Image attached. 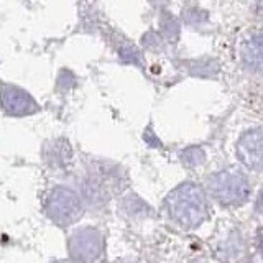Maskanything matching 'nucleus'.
I'll use <instances>...</instances> for the list:
<instances>
[{"label":"nucleus","instance_id":"nucleus-1","mask_svg":"<svg viewBox=\"0 0 263 263\" xmlns=\"http://www.w3.org/2000/svg\"><path fill=\"white\" fill-rule=\"evenodd\" d=\"M214 196L217 197L220 202L226 204H235L238 201H243L249 187H247V181L240 175H219L212 179Z\"/></svg>","mask_w":263,"mask_h":263},{"label":"nucleus","instance_id":"nucleus-2","mask_svg":"<svg viewBox=\"0 0 263 263\" xmlns=\"http://www.w3.org/2000/svg\"><path fill=\"white\" fill-rule=\"evenodd\" d=\"M242 160L252 168L263 166V132H255L242 138L238 146Z\"/></svg>","mask_w":263,"mask_h":263},{"label":"nucleus","instance_id":"nucleus-3","mask_svg":"<svg viewBox=\"0 0 263 263\" xmlns=\"http://www.w3.org/2000/svg\"><path fill=\"white\" fill-rule=\"evenodd\" d=\"M245 56H247V61L252 64H257V66L263 64V36L252 41V45L245 51Z\"/></svg>","mask_w":263,"mask_h":263},{"label":"nucleus","instance_id":"nucleus-4","mask_svg":"<svg viewBox=\"0 0 263 263\" xmlns=\"http://www.w3.org/2000/svg\"><path fill=\"white\" fill-rule=\"evenodd\" d=\"M258 204H260V205H263V191H261V194H260V199H258Z\"/></svg>","mask_w":263,"mask_h":263}]
</instances>
